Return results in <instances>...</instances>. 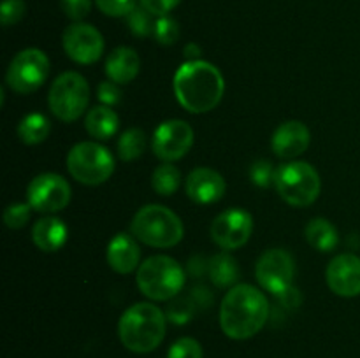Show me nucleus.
I'll use <instances>...</instances> for the list:
<instances>
[{
	"mask_svg": "<svg viewBox=\"0 0 360 358\" xmlns=\"http://www.w3.org/2000/svg\"><path fill=\"white\" fill-rule=\"evenodd\" d=\"M327 284L340 297L360 295V258L352 253H343L330 260L327 265Z\"/></svg>",
	"mask_w": 360,
	"mask_h": 358,
	"instance_id": "15",
	"label": "nucleus"
},
{
	"mask_svg": "<svg viewBox=\"0 0 360 358\" xmlns=\"http://www.w3.org/2000/svg\"><path fill=\"white\" fill-rule=\"evenodd\" d=\"M49 132H51V123L41 112H30L18 125V135L28 146L44 142Z\"/></svg>",
	"mask_w": 360,
	"mask_h": 358,
	"instance_id": "23",
	"label": "nucleus"
},
{
	"mask_svg": "<svg viewBox=\"0 0 360 358\" xmlns=\"http://www.w3.org/2000/svg\"><path fill=\"white\" fill-rule=\"evenodd\" d=\"M146 150V133L141 128H129L118 139V157L123 161L137 160Z\"/></svg>",
	"mask_w": 360,
	"mask_h": 358,
	"instance_id": "26",
	"label": "nucleus"
},
{
	"mask_svg": "<svg viewBox=\"0 0 360 358\" xmlns=\"http://www.w3.org/2000/svg\"><path fill=\"white\" fill-rule=\"evenodd\" d=\"M309 142H311V132L308 126L302 121L292 119V121H285L278 126L271 139V147L276 157L283 158V160H292L304 153Z\"/></svg>",
	"mask_w": 360,
	"mask_h": 358,
	"instance_id": "16",
	"label": "nucleus"
},
{
	"mask_svg": "<svg viewBox=\"0 0 360 358\" xmlns=\"http://www.w3.org/2000/svg\"><path fill=\"white\" fill-rule=\"evenodd\" d=\"M141 249L136 239L129 234H118L109 241L108 263L115 272L130 274L141 265Z\"/></svg>",
	"mask_w": 360,
	"mask_h": 358,
	"instance_id": "18",
	"label": "nucleus"
},
{
	"mask_svg": "<svg viewBox=\"0 0 360 358\" xmlns=\"http://www.w3.org/2000/svg\"><path fill=\"white\" fill-rule=\"evenodd\" d=\"M153 37L158 44L162 46H172L179 39V25L174 18L169 14L165 16H158L157 23H155Z\"/></svg>",
	"mask_w": 360,
	"mask_h": 358,
	"instance_id": "28",
	"label": "nucleus"
},
{
	"mask_svg": "<svg viewBox=\"0 0 360 358\" xmlns=\"http://www.w3.org/2000/svg\"><path fill=\"white\" fill-rule=\"evenodd\" d=\"M141 70V58L136 53V49L120 46L111 55L108 56L105 62V74L116 84H129L137 77Z\"/></svg>",
	"mask_w": 360,
	"mask_h": 358,
	"instance_id": "19",
	"label": "nucleus"
},
{
	"mask_svg": "<svg viewBox=\"0 0 360 358\" xmlns=\"http://www.w3.org/2000/svg\"><path fill=\"white\" fill-rule=\"evenodd\" d=\"M274 175H276V168L269 160H257L250 167V179L259 188H267V186L274 185Z\"/></svg>",
	"mask_w": 360,
	"mask_h": 358,
	"instance_id": "32",
	"label": "nucleus"
},
{
	"mask_svg": "<svg viewBox=\"0 0 360 358\" xmlns=\"http://www.w3.org/2000/svg\"><path fill=\"white\" fill-rule=\"evenodd\" d=\"M210 276L218 288L232 286L239 276L238 262L229 253H218L210 262Z\"/></svg>",
	"mask_w": 360,
	"mask_h": 358,
	"instance_id": "24",
	"label": "nucleus"
},
{
	"mask_svg": "<svg viewBox=\"0 0 360 358\" xmlns=\"http://www.w3.org/2000/svg\"><path fill=\"white\" fill-rule=\"evenodd\" d=\"M139 2L144 9H148L155 16H165L174 7H178L181 0H139Z\"/></svg>",
	"mask_w": 360,
	"mask_h": 358,
	"instance_id": "37",
	"label": "nucleus"
},
{
	"mask_svg": "<svg viewBox=\"0 0 360 358\" xmlns=\"http://www.w3.org/2000/svg\"><path fill=\"white\" fill-rule=\"evenodd\" d=\"M202 346L192 337H181L169 347L167 358H202Z\"/></svg>",
	"mask_w": 360,
	"mask_h": 358,
	"instance_id": "31",
	"label": "nucleus"
},
{
	"mask_svg": "<svg viewBox=\"0 0 360 358\" xmlns=\"http://www.w3.org/2000/svg\"><path fill=\"white\" fill-rule=\"evenodd\" d=\"M130 232L137 241L151 248H172L185 235L183 221L169 207L148 204L141 207L130 223Z\"/></svg>",
	"mask_w": 360,
	"mask_h": 358,
	"instance_id": "4",
	"label": "nucleus"
},
{
	"mask_svg": "<svg viewBox=\"0 0 360 358\" xmlns=\"http://www.w3.org/2000/svg\"><path fill=\"white\" fill-rule=\"evenodd\" d=\"M48 76L49 60L46 53L37 48H28L11 60L6 81L11 90L20 95H27L39 90Z\"/></svg>",
	"mask_w": 360,
	"mask_h": 358,
	"instance_id": "9",
	"label": "nucleus"
},
{
	"mask_svg": "<svg viewBox=\"0 0 360 358\" xmlns=\"http://www.w3.org/2000/svg\"><path fill=\"white\" fill-rule=\"evenodd\" d=\"M151 146L162 161L181 160L193 146V128L183 119H167L157 126Z\"/></svg>",
	"mask_w": 360,
	"mask_h": 358,
	"instance_id": "12",
	"label": "nucleus"
},
{
	"mask_svg": "<svg viewBox=\"0 0 360 358\" xmlns=\"http://www.w3.org/2000/svg\"><path fill=\"white\" fill-rule=\"evenodd\" d=\"M253 232V218L248 211L232 207L224 211L211 223V239L221 249H239L250 241Z\"/></svg>",
	"mask_w": 360,
	"mask_h": 358,
	"instance_id": "13",
	"label": "nucleus"
},
{
	"mask_svg": "<svg viewBox=\"0 0 360 358\" xmlns=\"http://www.w3.org/2000/svg\"><path fill=\"white\" fill-rule=\"evenodd\" d=\"M274 188L287 204L306 207L319 199L322 181L313 165L306 161H288L276 168Z\"/></svg>",
	"mask_w": 360,
	"mask_h": 358,
	"instance_id": "6",
	"label": "nucleus"
},
{
	"mask_svg": "<svg viewBox=\"0 0 360 358\" xmlns=\"http://www.w3.org/2000/svg\"><path fill=\"white\" fill-rule=\"evenodd\" d=\"M62 44L67 56L81 65H91V63L98 62L104 53V37L101 32L91 25L81 23V21L65 28Z\"/></svg>",
	"mask_w": 360,
	"mask_h": 358,
	"instance_id": "14",
	"label": "nucleus"
},
{
	"mask_svg": "<svg viewBox=\"0 0 360 358\" xmlns=\"http://www.w3.org/2000/svg\"><path fill=\"white\" fill-rule=\"evenodd\" d=\"M90 102V86L77 72H63L49 88L48 104L60 121H76L84 114Z\"/></svg>",
	"mask_w": 360,
	"mask_h": 358,
	"instance_id": "8",
	"label": "nucleus"
},
{
	"mask_svg": "<svg viewBox=\"0 0 360 358\" xmlns=\"http://www.w3.org/2000/svg\"><path fill=\"white\" fill-rule=\"evenodd\" d=\"M269 318V304L252 284H236L220 305V326L231 339L245 340L257 336Z\"/></svg>",
	"mask_w": 360,
	"mask_h": 358,
	"instance_id": "1",
	"label": "nucleus"
},
{
	"mask_svg": "<svg viewBox=\"0 0 360 358\" xmlns=\"http://www.w3.org/2000/svg\"><path fill=\"white\" fill-rule=\"evenodd\" d=\"M167 318L160 307L150 302H139L127 309L118 323V336L123 346L132 353H150L157 350L165 337Z\"/></svg>",
	"mask_w": 360,
	"mask_h": 358,
	"instance_id": "3",
	"label": "nucleus"
},
{
	"mask_svg": "<svg viewBox=\"0 0 360 358\" xmlns=\"http://www.w3.org/2000/svg\"><path fill=\"white\" fill-rule=\"evenodd\" d=\"M186 195L195 204H214L225 195V179L220 172L210 167H197L185 181Z\"/></svg>",
	"mask_w": 360,
	"mask_h": 358,
	"instance_id": "17",
	"label": "nucleus"
},
{
	"mask_svg": "<svg viewBox=\"0 0 360 358\" xmlns=\"http://www.w3.org/2000/svg\"><path fill=\"white\" fill-rule=\"evenodd\" d=\"M67 171L77 183L97 186L112 175L115 158L98 142H79L67 154Z\"/></svg>",
	"mask_w": 360,
	"mask_h": 358,
	"instance_id": "7",
	"label": "nucleus"
},
{
	"mask_svg": "<svg viewBox=\"0 0 360 358\" xmlns=\"http://www.w3.org/2000/svg\"><path fill=\"white\" fill-rule=\"evenodd\" d=\"M30 204H9V206L6 207V211H4V223L9 228H14V230H16V228H23L25 225L28 223V220H30Z\"/></svg>",
	"mask_w": 360,
	"mask_h": 358,
	"instance_id": "30",
	"label": "nucleus"
},
{
	"mask_svg": "<svg viewBox=\"0 0 360 358\" xmlns=\"http://www.w3.org/2000/svg\"><path fill=\"white\" fill-rule=\"evenodd\" d=\"M172 86L183 109L193 114H202L220 104L225 91V81L213 63L193 60L179 65Z\"/></svg>",
	"mask_w": 360,
	"mask_h": 358,
	"instance_id": "2",
	"label": "nucleus"
},
{
	"mask_svg": "<svg viewBox=\"0 0 360 358\" xmlns=\"http://www.w3.org/2000/svg\"><path fill=\"white\" fill-rule=\"evenodd\" d=\"M306 241L316 249V251L329 253L340 242V235H338L336 227L330 223L326 218H315L309 221L304 228Z\"/></svg>",
	"mask_w": 360,
	"mask_h": 358,
	"instance_id": "22",
	"label": "nucleus"
},
{
	"mask_svg": "<svg viewBox=\"0 0 360 358\" xmlns=\"http://www.w3.org/2000/svg\"><path fill=\"white\" fill-rule=\"evenodd\" d=\"M186 58H188V62H193V60H199V55H200V48L197 44H188L186 46Z\"/></svg>",
	"mask_w": 360,
	"mask_h": 358,
	"instance_id": "38",
	"label": "nucleus"
},
{
	"mask_svg": "<svg viewBox=\"0 0 360 358\" xmlns=\"http://www.w3.org/2000/svg\"><path fill=\"white\" fill-rule=\"evenodd\" d=\"M98 9L112 18L129 16L136 9V0H95Z\"/></svg>",
	"mask_w": 360,
	"mask_h": 358,
	"instance_id": "33",
	"label": "nucleus"
},
{
	"mask_svg": "<svg viewBox=\"0 0 360 358\" xmlns=\"http://www.w3.org/2000/svg\"><path fill=\"white\" fill-rule=\"evenodd\" d=\"M295 274L294 258L288 251L280 248L269 249L259 258L255 267V276L264 290L274 295L283 293L292 286Z\"/></svg>",
	"mask_w": 360,
	"mask_h": 358,
	"instance_id": "11",
	"label": "nucleus"
},
{
	"mask_svg": "<svg viewBox=\"0 0 360 358\" xmlns=\"http://www.w3.org/2000/svg\"><path fill=\"white\" fill-rule=\"evenodd\" d=\"M118 114L109 105H97V107L90 109L84 118V128L97 140L111 139L118 132Z\"/></svg>",
	"mask_w": 360,
	"mask_h": 358,
	"instance_id": "21",
	"label": "nucleus"
},
{
	"mask_svg": "<svg viewBox=\"0 0 360 358\" xmlns=\"http://www.w3.org/2000/svg\"><path fill=\"white\" fill-rule=\"evenodd\" d=\"M72 190L65 178L53 172L35 175L27 188V199L37 213H56L69 206Z\"/></svg>",
	"mask_w": 360,
	"mask_h": 358,
	"instance_id": "10",
	"label": "nucleus"
},
{
	"mask_svg": "<svg viewBox=\"0 0 360 358\" xmlns=\"http://www.w3.org/2000/svg\"><path fill=\"white\" fill-rule=\"evenodd\" d=\"M97 97L104 105H116L122 100V90L115 81H102L97 88Z\"/></svg>",
	"mask_w": 360,
	"mask_h": 358,
	"instance_id": "36",
	"label": "nucleus"
},
{
	"mask_svg": "<svg viewBox=\"0 0 360 358\" xmlns=\"http://www.w3.org/2000/svg\"><path fill=\"white\" fill-rule=\"evenodd\" d=\"M25 11H27V6L23 0H4L0 7V20L4 27L18 23L25 16Z\"/></svg>",
	"mask_w": 360,
	"mask_h": 358,
	"instance_id": "34",
	"label": "nucleus"
},
{
	"mask_svg": "<svg viewBox=\"0 0 360 358\" xmlns=\"http://www.w3.org/2000/svg\"><path fill=\"white\" fill-rule=\"evenodd\" d=\"M62 9L67 18L74 21H81L84 16H88L91 9V0H60Z\"/></svg>",
	"mask_w": 360,
	"mask_h": 358,
	"instance_id": "35",
	"label": "nucleus"
},
{
	"mask_svg": "<svg viewBox=\"0 0 360 358\" xmlns=\"http://www.w3.org/2000/svg\"><path fill=\"white\" fill-rule=\"evenodd\" d=\"M32 239L41 251H58L67 241V227L60 218H41L39 221H35L34 228H32Z\"/></svg>",
	"mask_w": 360,
	"mask_h": 358,
	"instance_id": "20",
	"label": "nucleus"
},
{
	"mask_svg": "<svg viewBox=\"0 0 360 358\" xmlns=\"http://www.w3.org/2000/svg\"><path fill=\"white\" fill-rule=\"evenodd\" d=\"M197 302L190 297L176 298L171 302L167 309V318L169 321L176 323V325H183V323H188L192 319L193 312H195Z\"/></svg>",
	"mask_w": 360,
	"mask_h": 358,
	"instance_id": "29",
	"label": "nucleus"
},
{
	"mask_svg": "<svg viewBox=\"0 0 360 358\" xmlns=\"http://www.w3.org/2000/svg\"><path fill=\"white\" fill-rule=\"evenodd\" d=\"M139 290L151 300H171L185 284V270L167 255H155L144 260L136 274Z\"/></svg>",
	"mask_w": 360,
	"mask_h": 358,
	"instance_id": "5",
	"label": "nucleus"
},
{
	"mask_svg": "<svg viewBox=\"0 0 360 358\" xmlns=\"http://www.w3.org/2000/svg\"><path fill=\"white\" fill-rule=\"evenodd\" d=\"M151 186L162 197L174 195L181 186V172L176 165L164 161L155 168L153 175H151Z\"/></svg>",
	"mask_w": 360,
	"mask_h": 358,
	"instance_id": "25",
	"label": "nucleus"
},
{
	"mask_svg": "<svg viewBox=\"0 0 360 358\" xmlns=\"http://www.w3.org/2000/svg\"><path fill=\"white\" fill-rule=\"evenodd\" d=\"M155 14H151L150 11L144 9L143 6H137L132 13L127 16V25H129L130 32H132L136 37H150L155 32Z\"/></svg>",
	"mask_w": 360,
	"mask_h": 358,
	"instance_id": "27",
	"label": "nucleus"
}]
</instances>
